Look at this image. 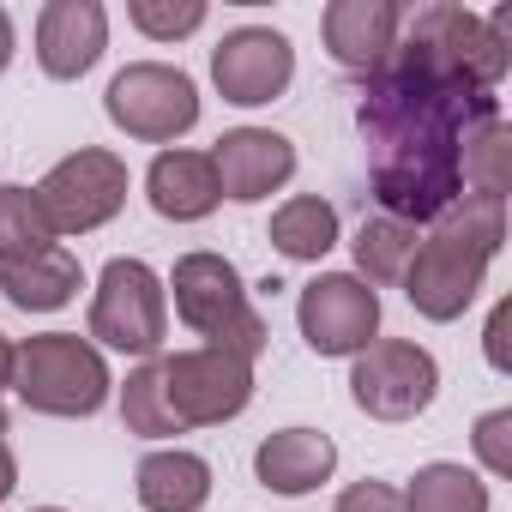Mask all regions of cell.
<instances>
[{
  "mask_svg": "<svg viewBox=\"0 0 512 512\" xmlns=\"http://www.w3.org/2000/svg\"><path fill=\"white\" fill-rule=\"evenodd\" d=\"M488 109H500L494 91L434 73L398 37L392 61L374 79H362V103H356V127L368 145V181L386 217L416 229V223H434L464 193L458 145H464V127Z\"/></svg>",
  "mask_w": 512,
  "mask_h": 512,
  "instance_id": "1",
  "label": "cell"
},
{
  "mask_svg": "<svg viewBox=\"0 0 512 512\" xmlns=\"http://www.w3.org/2000/svg\"><path fill=\"white\" fill-rule=\"evenodd\" d=\"M506 241V199H482V193H458L440 217H434V235L416 241V260L404 272V296L422 320L446 326L458 320L482 278H488V260Z\"/></svg>",
  "mask_w": 512,
  "mask_h": 512,
  "instance_id": "2",
  "label": "cell"
},
{
  "mask_svg": "<svg viewBox=\"0 0 512 512\" xmlns=\"http://www.w3.org/2000/svg\"><path fill=\"white\" fill-rule=\"evenodd\" d=\"M163 296H175V314L187 332H199L211 350H229L241 362H260L266 350V320L247 302L241 272L223 260V253H181Z\"/></svg>",
  "mask_w": 512,
  "mask_h": 512,
  "instance_id": "3",
  "label": "cell"
},
{
  "mask_svg": "<svg viewBox=\"0 0 512 512\" xmlns=\"http://www.w3.org/2000/svg\"><path fill=\"white\" fill-rule=\"evenodd\" d=\"M13 392L37 416H97L115 392L109 362L79 332H37L13 344Z\"/></svg>",
  "mask_w": 512,
  "mask_h": 512,
  "instance_id": "4",
  "label": "cell"
},
{
  "mask_svg": "<svg viewBox=\"0 0 512 512\" xmlns=\"http://www.w3.org/2000/svg\"><path fill=\"white\" fill-rule=\"evenodd\" d=\"M404 43L446 79L458 85H476V91H494L512 67V7L500 13H470V7H452V0H434L422 7L410 25H404Z\"/></svg>",
  "mask_w": 512,
  "mask_h": 512,
  "instance_id": "5",
  "label": "cell"
},
{
  "mask_svg": "<svg viewBox=\"0 0 512 512\" xmlns=\"http://www.w3.org/2000/svg\"><path fill=\"white\" fill-rule=\"evenodd\" d=\"M103 109L139 145H175L181 133L199 127V91L169 61H133V67H121L109 79V91H103Z\"/></svg>",
  "mask_w": 512,
  "mask_h": 512,
  "instance_id": "6",
  "label": "cell"
},
{
  "mask_svg": "<svg viewBox=\"0 0 512 512\" xmlns=\"http://www.w3.org/2000/svg\"><path fill=\"white\" fill-rule=\"evenodd\" d=\"M31 193H37V211H43L49 235H91L127 205V163L103 145H79Z\"/></svg>",
  "mask_w": 512,
  "mask_h": 512,
  "instance_id": "7",
  "label": "cell"
},
{
  "mask_svg": "<svg viewBox=\"0 0 512 512\" xmlns=\"http://www.w3.org/2000/svg\"><path fill=\"white\" fill-rule=\"evenodd\" d=\"M91 338L121 356H157L169 338V296L145 260H109L91 296Z\"/></svg>",
  "mask_w": 512,
  "mask_h": 512,
  "instance_id": "8",
  "label": "cell"
},
{
  "mask_svg": "<svg viewBox=\"0 0 512 512\" xmlns=\"http://www.w3.org/2000/svg\"><path fill=\"white\" fill-rule=\"evenodd\" d=\"M163 368V398L175 410L181 428H217V422H235L253 398V362L229 356V350H175V356H157Z\"/></svg>",
  "mask_w": 512,
  "mask_h": 512,
  "instance_id": "9",
  "label": "cell"
},
{
  "mask_svg": "<svg viewBox=\"0 0 512 512\" xmlns=\"http://www.w3.org/2000/svg\"><path fill=\"white\" fill-rule=\"evenodd\" d=\"M440 392V362L410 338H374L350 368V398L374 422H416Z\"/></svg>",
  "mask_w": 512,
  "mask_h": 512,
  "instance_id": "10",
  "label": "cell"
},
{
  "mask_svg": "<svg viewBox=\"0 0 512 512\" xmlns=\"http://www.w3.org/2000/svg\"><path fill=\"white\" fill-rule=\"evenodd\" d=\"M296 326L314 356H362L380 338V296L356 272H320L314 284H302Z\"/></svg>",
  "mask_w": 512,
  "mask_h": 512,
  "instance_id": "11",
  "label": "cell"
},
{
  "mask_svg": "<svg viewBox=\"0 0 512 512\" xmlns=\"http://www.w3.org/2000/svg\"><path fill=\"white\" fill-rule=\"evenodd\" d=\"M211 79H217L223 103L260 109V103H272V97L290 91V79H296V49H290V37L272 31V25H241V31H229V37L211 49Z\"/></svg>",
  "mask_w": 512,
  "mask_h": 512,
  "instance_id": "12",
  "label": "cell"
},
{
  "mask_svg": "<svg viewBox=\"0 0 512 512\" xmlns=\"http://www.w3.org/2000/svg\"><path fill=\"white\" fill-rule=\"evenodd\" d=\"M211 169H217L223 199L260 205L296 175V145L284 133H272V127H235V133H223L211 145Z\"/></svg>",
  "mask_w": 512,
  "mask_h": 512,
  "instance_id": "13",
  "label": "cell"
},
{
  "mask_svg": "<svg viewBox=\"0 0 512 512\" xmlns=\"http://www.w3.org/2000/svg\"><path fill=\"white\" fill-rule=\"evenodd\" d=\"M320 37L344 73L374 79L404 37V7L398 0H332L320 13Z\"/></svg>",
  "mask_w": 512,
  "mask_h": 512,
  "instance_id": "14",
  "label": "cell"
},
{
  "mask_svg": "<svg viewBox=\"0 0 512 512\" xmlns=\"http://www.w3.org/2000/svg\"><path fill=\"white\" fill-rule=\"evenodd\" d=\"M109 49L103 0H49L37 13V67L49 79H85Z\"/></svg>",
  "mask_w": 512,
  "mask_h": 512,
  "instance_id": "15",
  "label": "cell"
},
{
  "mask_svg": "<svg viewBox=\"0 0 512 512\" xmlns=\"http://www.w3.org/2000/svg\"><path fill=\"white\" fill-rule=\"evenodd\" d=\"M145 199L157 217L169 223H199L223 205V187H217V169H211V151H157V163L145 169Z\"/></svg>",
  "mask_w": 512,
  "mask_h": 512,
  "instance_id": "16",
  "label": "cell"
},
{
  "mask_svg": "<svg viewBox=\"0 0 512 512\" xmlns=\"http://www.w3.org/2000/svg\"><path fill=\"white\" fill-rule=\"evenodd\" d=\"M332 470H338V446L320 428H278L253 452V476L272 494H314L320 482H332Z\"/></svg>",
  "mask_w": 512,
  "mask_h": 512,
  "instance_id": "17",
  "label": "cell"
},
{
  "mask_svg": "<svg viewBox=\"0 0 512 512\" xmlns=\"http://www.w3.org/2000/svg\"><path fill=\"white\" fill-rule=\"evenodd\" d=\"M139 506L145 512H199L211 500V464L199 452H181V446H163V452H145L139 458Z\"/></svg>",
  "mask_w": 512,
  "mask_h": 512,
  "instance_id": "18",
  "label": "cell"
},
{
  "mask_svg": "<svg viewBox=\"0 0 512 512\" xmlns=\"http://www.w3.org/2000/svg\"><path fill=\"white\" fill-rule=\"evenodd\" d=\"M79 290H85V272H79V260H73L61 241L43 247L37 260L0 266V296H7L13 308H25V314H55V308H67Z\"/></svg>",
  "mask_w": 512,
  "mask_h": 512,
  "instance_id": "19",
  "label": "cell"
},
{
  "mask_svg": "<svg viewBox=\"0 0 512 512\" xmlns=\"http://www.w3.org/2000/svg\"><path fill=\"white\" fill-rule=\"evenodd\" d=\"M272 247L284 260H302V266H320L326 253L338 247V211L320 199V193H296L272 211Z\"/></svg>",
  "mask_w": 512,
  "mask_h": 512,
  "instance_id": "20",
  "label": "cell"
},
{
  "mask_svg": "<svg viewBox=\"0 0 512 512\" xmlns=\"http://www.w3.org/2000/svg\"><path fill=\"white\" fill-rule=\"evenodd\" d=\"M506 175H512V133L500 121V109L476 115L464 127V145H458V181L464 193H482V199H506Z\"/></svg>",
  "mask_w": 512,
  "mask_h": 512,
  "instance_id": "21",
  "label": "cell"
},
{
  "mask_svg": "<svg viewBox=\"0 0 512 512\" xmlns=\"http://www.w3.org/2000/svg\"><path fill=\"white\" fill-rule=\"evenodd\" d=\"M350 253H356V272H362L368 290H374V284H404V272H410V260H416V229L380 211V217H368V223L356 229Z\"/></svg>",
  "mask_w": 512,
  "mask_h": 512,
  "instance_id": "22",
  "label": "cell"
},
{
  "mask_svg": "<svg viewBox=\"0 0 512 512\" xmlns=\"http://www.w3.org/2000/svg\"><path fill=\"white\" fill-rule=\"evenodd\" d=\"M404 512H488V482L464 464H422L404 488Z\"/></svg>",
  "mask_w": 512,
  "mask_h": 512,
  "instance_id": "23",
  "label": "cell"
},
{
  "mask_svg": "<svg viewBox=\"0 0 512 512\" xmlns=\"http://www.w3.org/2000/svg\"><path fill=\"white\" fill-rule=\"evenodd\" d=\"M121 422H127V434H145V440L181 434V422H175V410H169V398H163V368H157V356H145V362L127 374V386H121Z\"/></svg>",
  "mask_w": 512,
  "mask_h": 512,
  "instance_id": "24",
  "label": "cell"
},
{
  "mask_svg": "<svg viewBox=\"0 0 512 512\" xmlns=\"http://www.w3.org/2000/svg\"><path fill=\"white\" fill-rule=\"evenodd\" d=\"M43 247H55V235L37 211V193L31 187H0V266L37 260Z\"/></svg>",
  "mask_w": 512,
  "mask_h": 512,
  "instance_id": "25",
  "label": "cell"
},
{
  "mask_svg": "<svg viewBox=\"0 0 512 512\" xmlns=\"http://www.w3.org/2000/svg\"><path fill=\"white\" fill-rule=\"evenodd\" d=\"M127 19L151 43H181V37H193L205 25V0H133Z\"/></svg>",
  "mask_w": 512,
  "mask_h": 512,
  "instance_id": "26",
  "label": "cell"
},
{
  "mask_svg": "<svg viewBox=\"0 0 512 512\" xmlns=\"http://www.w3.org/2000/svg\"><path fill=\"white\" fill-rule=\"evenodd\" d=\"M476 458L488 476H512V410H488L476 416V434H470Z\"/></svg>",
  "mask_w": 512,
  "mask_h": 512,
  "instance_id": "27",
  "label": "cell"
},
{
  "mask_svg": "<svg viewBox=\"0 0 512 512\" xmlns=\"http://www.w3.org/2000/svg\"><path fill=\"white\" fill-rule=\"evenodd\" d=\"M332 512H404V494H398L392 482L362 476V482H350V488L338 494V506H332Z\"/></svg>",
  "mask_w": 512,
  "mask_h": 512,
  "instance_id": "28",
  "label": "cell"
},
{
  "mask_svg": "<svg viewBox=\"0 0 512 512\" xmlns=\"http://www.w3.org/2000/svg\"><path fill=\"white\" fill-rule=\"evenodd\" d=\"M506 320H512V308L500 302V308H494V320H488V338H482V344H488V362H494L500 374H506Z\"/></svg>",
  "mask_w": 512,
  "mask_h": 512,
  "instance_id": "29",
  "label": "cell"
},
{
  "mask_svg": "<svg viewBox=\"0 0 512 512\" xmlns=\"http://www.w3.org/2000/svg\"><path fill=\"white\" fill-rule=\"evenodd\" d=\"M19 488V464H13V446H7V410H0V500Z\"/></svg>",
  "mask_w": 512,
  "mask_h": 512,
  "instance_id": "30",
  "label": "cell"
},
{
  "mask_svg": "<svg viewBox=\"0 0 512 512\" xmlns=\"http://www.w3.org/2000/svg\"><path fill=\"white\" fill-rule=\"evenodd\" d=\"M7 67H13V13L0 7V73H7Z\"/></svg>",
  "mask_w": 512,
  "mask_h": 512,
  "instance_id": "31",
  "label": "cell"
},
{
  "mask_svg": "<svg viewBox=\"0 0 512 512\" xmlns=\"http://www.w3.org/2000/svg\"><path fill=\"white\" fill-rule=\"evenodd\" d=\"M7 386H13V338L0 332V392H7Z\"/></svg>",
  "mask_w": 512,
  "mask_h": 512,
  "instance_id": "32",
  "label": "cell"
},
{
  "mask_svg": "<svg viewBox=\"0 0 512 512\" xmlns=\"http://www.w3.org/2000/svg\"><path fill=\"white\" fill-rule=\"evenodd\" d=\"M37 512H61V506H37Z\"/></svg>",
  "mask_w": 512,
  "mask_h": 512,
  "instance_id": "33",
  "label": "cell"
}]
</instances>
